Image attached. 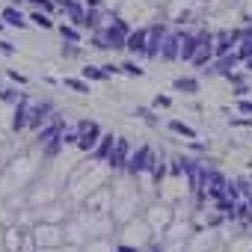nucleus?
Returning <instances> with one entry per match:
<instances>
[{
    "label": "nucleus",
    "mask_w": 252,
    "mask_h": 252,
    "mask_svg": "<svg viewBox=\"0 0 252 252\" xmlns=\"http://www.w3.org/2000/svg\"><path fill=\"white\" fill-rule=\"evenodd\" d=\"M63 240H65V231H63V225H57V222H42V225H36L33 228V243L36 246H45V249H60L63 246Z\"/></svg>",
    "instance_id": "1"
},
{
    "label": "nucleus",
    "mask_w": 252,
    "mask_h": 252,
    "mask_svg": "<svg viewBox=\"0 0 252 252\" xmlns=\"http://www.w3.org/2000/svg\"><path fill=\"white\" fill-rule=\"evenodd\" d=\"M128 172H131V175H137V172H155V158H152V149H149V146H143L140 152L131 155Z\"/></svg>",
    "instance_id": "2"
},
{
    "label": "nucleus",
    "mask_w": 252,
    "mask_h": 252,
    "mask_svg": "<svg viewBox=\"0 0 252 252\" xmlns=\"http://www.w3.org/2000/svg\"><path fill=\"white\" fill-rule=\"evenodd\" d=\"M163 42H166V27H163V24H152V27H149V45H146V57H149V60L160 57V51H163Z\"/></svg>",
    "instance_id": "3"
},
{
    "label": "nucleus",
    "mask_w": 252,
    "mask_h": 252,
    "mask_svg": "<svg viewBox=\"0 0 252 252\" xmlns=\"http://www.w3.org/2000/svg\"><path fill=\"white\" fill-rule=\"evenodd\" d=\"M181 42H184L181 33H166V42H163L160 57L163 60H181Z\"/></svg>",
    "instance_id": "4"
},
{
    "label": "nucleus",
    "mask_w": 252,
    "mask_h": 252,
    "mask_svg": "<svg viewBox=\"0 0 252 252\" xmlns=\"http://www.w3.org/2000/svg\"><path fill=\"white\" fill-rule=\"evenodd\" d=\"M128 160H131V158H128V140H116V146H113V152H110L107 163H110L113 169H122Z\"/></svg>",
    "instance_id": "5"
},
{
    "label": "nucleus",
    "mask_w": 252,
    "mask_h": 252,
    "mask_svg": "<svg viewBox=\"0 0 252 252\" xmlns=\"http://www.w3.org/2000/svg\"><path fill=\"white\" fill-rule=\"evenodd\" d=\"M146 45H149V27H140V30H134L131 36H128V48L131 54H146Z\"/></svg>",
    "instance_id": "6"
},
{
    "label": "nucleus",
    "mask_w": 252,
    "mask_h": 252,
    "mask_svg": "<svg viewBox=\"0 0 252 252\" xmlns=\"http://www.w3.org/2000/svg\"><path fill=\"white\" fill-rule=\"evenodd\" d=\"M0 15H3V21H6L9 27H15V30H24V27H27V18H24V12H21V9H15V6H6V9L0 12Z\"/></svg>",
    "instance_id": "7"
},
{
    "label": "nucleus",
    "mask_w": 252,
    "mask_h": 252,
    "mask_svg": "<svg viewBox=\"0 0 252 252\" xmlns=\"http://www.w3.org/2000/svg\"><path fill=\"white\" fill-rule=\"evenodd\" d=\"M30 21H33L36 27H42V30H51V27H54L51 12H45V9H33V12H30Z\"/></svg>",
    "instance_id": "8"
},
{
    "label": "nucleus",
    "mask_w": 252,
    "mask_h": 252,
    "mask_svg": "<svg viewBox=\"0 0 252 252\" xmlns=\"http://www.w3.org/2000/svg\"><path fill=\"white\" fill-rule=\"evenodd\" d=\"M80 74H83L86 80H107V77H110V74H107L104 68H98V65H83Z\"/></svg>",
    "instance_id": "9"
},
{
    "label": "nucleus",
    "mask_w": 252,
    "mask_h": 252,
    "mask_svg": "<svg viewBox=\"0 0 252 252\" xmlns=\"http://www.w3.org/2000/svg\"><path fill=\"white\" fill-rule=\"evenodd\" d=\"M175 89L193 95V92H199V80H193V77H178V80H175Z\"/></svg>",
    "instance_id": "10"
},
{
    "label": "nucleus",
    "mask_w": 252,
    "mask_h": 252,
    "mask_svg": "<svg viewBox=\"0 0 252 252\" xmlns=\"http://www.w3.org/2000/svg\"><path fill=\"white\" fill-rule=\"evenodd\" d=\"M110 152H113V137H110V134H104V143L95 149V160H107V158H110Z\"/></svg>",
    "instance_id": "11"
},
{
    "label": "nucleus",
    "mask_w": 252,
    "mask_h": 252,
    "mask_svg": "<svg viewBox=\"0 0 252 252\" xmlns=\"http://www.w3.org/2000/svg\"><path fill=\"white\" fill-rule=\"evenodd\" d=\"M60 36H63L65 42H71V45H77V42H80V33H77L71 24H60Z\"/></svg>",
    "instance_id": "12"
},
{
    "label": "nucleus",
    "mask_w": 252,
    "mask_h": 252,
    "mask_svg": "<svg viewBox=\"0 0 252 252\" xmlns=\"http://www.w3.org/2000/svg\"><path fill=\"white\" fill-rule=\"evenodd\" d=\"M169 128L175 131V134H181V137H187V140H196V131L190 128V125H184V122H172Z\"/></svg>",
    "instance_id": "13"
},
{
    "label": "nucleus",
    "mask_w": 252,
    "mask_h": 252,
    "mask_svg": "<svg viewBox=\"0 0 252 252\" xmlns=\"http://www.w3.org/2000/svg\"><path fill=\"white\" fill-rule=\"evenodd\" d=\"M65 86H68V89H74V92H89L86 77H83V80H77V77H65Z\"/></svg>",
    "instance_id": "14"
},
{
    "label": "nucleus",
    "mask_w": 252,
    "mask_h": 252,
    "mask_svg": "<svg viewBox=\"0 0 252 252\" xmlns=\"http://www.w3.org/2000/svg\"><path fill=\"white\" fill-rule=\"evenodd\" d=\"M122 71L131 74V77H143V74H146V68H140L137 63H122Z\"/></svg>",
    "instance_id": "15"
},
{
    "label": "nucleus",
    "mask_w": 252,
    "mask_h": 252,
    "mask_svg": "<svg viewBox=\"0 0 252 252\" xmlns=\"http://www.w3.org/2000/svg\"><path fill=\"white\" fill-rule=\"evenodd\" d=\"M134 116H140V119H146L149 125H158V116H155V113H152L149 107H137V113H134Z\"/></svg>",
    "instance_id": "16"
},
{
    "label": "nucleus",
    "mask_w": 252,
    "mask_h": 252,
    "mask_svg": "<svg viewBox=\"0 0 252 252\" xmlns=\"http://www.w3.org/2000/svg\"><path fill=\"white\" fill-rule=\"evenodd\" d=\"M30 3H33L36 9H45V12H54V9H57V0H30Z\"/></svg>",
    "instance_id": "17"
},
{
    "label": "nucleus",
    "mask_w": 252,
    "mask_h": 252,
    "mask_svg": "<svg viewBox=\"0 0 252 252\" xmlns=\"http://www.w3.org/2000/svg\"><path fill=\"white\" fill-rule=\"evenodd\" d=\"M101 68H104L107 74H119V71H122V65H113V63H107V65H101Z\"/></svg>",
    "instance_id": "18"
},
{
    "label": "nucleus",
    "mask_w": 252,
    "mask_h": 252,
    "mask_svg": "<svg viewBox=\"0 0 252 252\" xmlns=\"http://www.w3.org/2000/svg\"><path fill=\"white\" fill-rule=\"evenodd\" d=\"M237 110L240 113H252V101H237Z\"/></svg>",
    "instance_id": "19"
},
{
    "label": "nucleus",
    "mask_w": 252,
    "mask_h": 252,
    "mask_svg": "<svg viewBox=\"0 0 252 252\" xmlns=\"http://www.w3.org/2000/svg\"><path fill=\"white\" fill-rule=\"evenodd\" d=\"M0 51H3V54H15V45L12 42H0Z\"/></svg>",
    "instance_id": "20"
},
{
    "label": "nucleus",
    "mask_w": 252,
    "mask_h": 252,
    "mask_svg": "<svg viewBox=\"0 0 252 252\" xmlns=\"http://www.w3.org/2000/svg\"><path fill=\"white\" fill-rule=\"evenodd\" d=\"M155 107H169V98H166V95H158V98H155Z\"/></svg>",
    "instance_id": "21"
},
{
    "label": "nucleus",
    "mask_w": 252,
    "mask_h": 252,
    "mask_svg": "<svg viewBox=\"0 0 252 252\" xmlns=\"http://www.w3.org/2000/svg\"><path fill=\"white\" fill-rule=\"evenodd\" d=\"M36 252H60V249H45V246H39Z\"/></svg>",
    "instance_id": "22"
},
{
    "label": "nucleus",
    "mask_w": 252,
    "mask_h": 252,
    "mask_svg": "<svg viewBox=\"0 0 252 252\" xmlns=\"http://www.w3.org/2000/svg\"><path fill=\"white\" fill-rule=\"evenodd\" d=\"M3 24H6V21H3V15H0V30H3Z\"/></svg>",
    "instance_id": "23"
},
{
    "label": "nucleus",
    "mask_w": 252,
    "mask_h": 252,
    "mask_svg": "<svg viewBox=\"0 0 252 252\" xmlns=\"http://www.w3.org/2000/svg\"><path fill=\"white\" fill-rule=\"evenodd\" d=\"M0 92H3V89H0Z\"/></svg>",
    "instance_id": "24"
},
{
    "label": "nucleus",
    "mask_w": 252,
    "mask_h": 252,
    "mask_svg": "<svg viewBox=\"0 0 252 252\" xmlns=\"http://www.w3.org/2000/svg\"><path fill=\"white\" fill-rule=\"evenodd\" d=\"M249 178H252V175H249Z\"/></svg>",
    "instance_id": "25"
}]
</instances>
